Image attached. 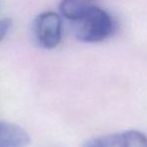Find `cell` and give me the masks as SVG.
Here are the masks:
<instances>
[{
    "label": "cell",
    "mask_w": 147,
    "mask_h": 147,
    "mask_svg": "<svg viewBox=\"0 0 147 147\" xmlns=\"http://www.w3.org/2000/svg\"><path fill=\"white\" fill-rule=\"evenodd\" d=\"M113 19L105 10L94 6L79 20L74 22V32L80 41L99 42L112 34Z\"/></svg>",
    "instance_id": "1"
},
{
    "label": "cell",
    "mask_w": 147,
    "mask_h": 147,
    "mask_svg": "<svg viewBox=\"0 0 147 147\" xmlns=\"http://www.w3.org/2000/svg\"><path fill=\"white\" fill-rule=\"evenodd\" d=\"M32 32L39 46L45 49L55 48L62 38L61 18L55 12H42L33 21Z\"/></svg>",
    "instance_id": "2"
},
{
    "label": "cell",
    "mask_w": 147,
    "mask_h": 147,
    "mask_svg": "<svg viewBox=\"0 0 147 147\" xmlns=\"http://www.w3.org/2000/svg\"><path fill=\"white\" fill-rule=\"evenodd\" d=\"M83 147H147V135L136 130H128L93 138Z\"/></svg>",
    "instance_id": "3"
},
{
    "label": "cell",
    "mask_w": 147,
    "mask_h": 147,
    "mask_svg": "<svg viewBox=\"0 0 147 147\" xmlns=\"http://www.w3.org/2000/svg\"><path fill=\"white\" fill-rule=\"evenodd\" d=\"M30 141L29 134L23 128L0 121V147H27Z\"/></svg>",
    "instance_id": "4"
},
{
    "label": "cell",
    "mask_w": 147,
    "mask_h": 147,
    "mask_svg": "<svg viewBox=\"0 0 147 147\" xmlns=\"http://www.w3.org/2000/svg\"><path fill=\"white\" fill-rule=\"evenodd\" d=\"M94 6L93 0H62L59 10L64 17L75 22Z\"/></svg>",
    "instance_id": "5"
},
{
    "label": "cell",
    "mask_w": 147,
    "mask_h": 147,
    "mask_svg": "<svg viewBox=\"0 0 147 147\" xmlns=\"http://www.w3.org/2000/svg\"><path fill=\"white\" fill-rule=\"evenodd\" d=\"M11 19L5 18V19L0 20V41L3 39V37L8 33L10 27H11Z\"/></svg>",
    "instance_id": "6"
}]
</instances>
